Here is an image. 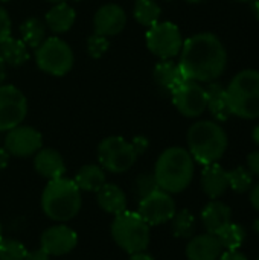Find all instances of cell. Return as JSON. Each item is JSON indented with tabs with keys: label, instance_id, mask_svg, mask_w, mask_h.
<instances>
[{
	"label": "cell",
	"instance_id": "6da1fadb",
	"mask_svg": "<svg viewBox=\"0 0 259 260\" xmlns=\"http://www.w3.org/2000/svg\"><path fill=\"white\" fill-rule=\"evenodd\" d=\"M179 66L186 79L209 84L224 73L227 52L215 34L202 32L183 41Z\"/></svg>",
	"mask_w": 259,
	"mask_h": 260
},
{
	"label": "cell",
	"instance_id": "7a4b0ae2",
	"mask_svg": "<svg viewBox=\"0 0 259 260\" xmlns=\"http://www.w3.org/2000/svg\"><path fill=\"white\" fill-rule=\"evenodd\" d=\"M195 161L188 149L172 146L165 149L154 166V178L159 189L174 195L186 190L192 183Z\"/></svg>",
	"mask_w": 259,
	"mask_h": 260
},
{
	"label": "cell",
	"instance_id": "3957f363",
	"mask_svg": "<svg viewBox=\"0 0 259 260\" xmlns=\"http://www.w3.org/2000/svg\"><path fill=\"white\" fill-rule=\"evenodd\" d=\"M188 151L194 161L206 166L218 163L227 151L229 139L223 126L212 120L195 122L186 136Z\"/></svg>",
	"mask_w": 259,
	"mask_h": 260
},
{
	"label": "cell",
	"instance_id": "277c9868",
	"mask_svg": "<svg viewBox=\"0 0 259 260\" xmlns=\"http://www.w3.org/2000/svg\"><path fill=\"white\" fill-rule=\"evenodd\" d=\"M82 204L81 190L73 180L55 178L50 180L41 193L43 213L55 222H67L73 219Z\"/></svg>",
	"mask_w": 259,
	"mask_h": 260
},
{
	"label": "cell",
	"instance_id": "5b68a950",
	"mask_svg": "<svg viewBox=\"0 0 259 260\" xmlns=\"http://www.w3.org/2000/svg\"><path fill=\"white\" fill-rule=\"evenodd\" d=\"M227 107L240 119H259V72L253 69L237 73L226 88Z\"/></svg>",
	"mask_w": 259,
	"mask_h": 260
},
{
	"label": "cell",
	"instance_id": "8992f818",
	"mask_svg": "<svg viewBox=\"0 0 259 260\" xmlns=\"http://www.w3.org/2000/svg\"><path fill=\"white\" fill-rule=\"evenodd\" d=\"M110 232L116 245L128 254L145 251L150 245V225L137 212L124 210L116 215Z\"/></svg>",
	"mask_w": 259,
	"mask_h": 260
},
{
	"label": "cell",
	"instance_id": "52a82bcc",
	"mask_svg": "<svg viewBox=\"0 0 259 260\" xmlns=\"http://www.w3.org/2000/svg\"><path fill=\"white\" fill-rule=\"evenodd\" d=\"M139 155L131 142L119 136L105 137L98 146V160L104 171L122 174L133 168Z\"/></svg>",
	"mask_w": 259,
	"mask_h": 260
},
{
	"label": "cell",
	"instance_id": "ba28073f",
	"mask_svg": "<svg viewBox=\"0 0 259 260\" xmlns=\"http://www.w3.org/2000/svg\"><path fill=\"white\" fill-rule=\"evenodd\" d=\"M35 61L40 70L52 76H64L73 66L70 46L58 37L46 38L35 50Z\"/></svg>",
	"mask_w": 259,
	"mask_h": 260
},
{
	"label": "cell",
	"instance_id": "9c48e42d",
	"mask_svg": "<svg viewBox=\"0 0 259 260\" xmlns=\"http://www.w3.org/2000/svg\"><path fill=\"white\" fill-rule=\"evenodd\" d=\"M147 46L153 55L160 59H172L183 46L180 29L171 21H157L148 27Z\"/></svg>",
	"mask_w": 259,
	"mask_h": 260
},
{
	"label": "cell",
	"instance_id": "30bf717a",
	"mask_svg": "<svg viewBox=\"0 0 259 260\" xmlns=\"http://www.w3.org/2000/svg\"><path fill=\"white\" fill-rule=\"evenodd\" d=\"M176 212L177 207L172 200V195L162 189H157L153 193L142 198L139 201V210H137V213L150 227L169 222Z\"/></svg>",
	"mask_w": 259,
	"mask_h": 260
},
{
	"label": "cell",
	"instance_id": "8fae6325",
	"mask_svg": "<svg viewBox=\"0 0 259 260\" xmlns=\"http://www.w3.org/2000/svg\"><path fill=\"white\" fill-rule=\"evenodd\" d=\"M27 114V101L20 88L14 85H0V131H9L24 120Z\"/></svg>",
	"mask_w": 259,
	"mask_h": 260
},
{
	"label": "cell",
	"instance_id": "7c38bea8",
	"mask_svg": "<svg viewBox=\"0 0 259 260\" xmlns=\"http://www.w3.org/2000/svg\"><path fill=\"white\" fill-rule=\"evenodd\" d=\"M172 102L185 117H198L206 111V88L200 82L186 79L172 93Z\"/></svg>",
	"mask_w": 259,
	"mask_h": 260
},
{
	"label": "cell",
	"instance_id": "4fadbf2b",
	"mask_svg": "<svg viewBox=\"0 0 259 260\" xmlns=\"http://www.w3.org/2000/svg\"><path fill=\"white\" fill-rule=\"evenodd\" d=\"M43 146V137L40 131L32 126L18 125L8 131L5 137V149L9 155L26 158L35 155Z\"/></svg>",
	"mask_w": 259,
	"mask_h": 260
},
{
	"label": "cell",
	"instance_id": "5bb4252c",
	"mask_svg": "<svg viewBox=\"0 0 259 260\" xmlns=\"http://www.w3.org/2000/svg\"><path fill=\"white\" fill-rule=\"evenodd\" d=\"M78 244V235L73 229L64 224L52 225L41 233L40 248L49 256H64L70 253Z\"/></svg>",
	"mask_w": 259,
	"mask_h": 260
},
{
	"label": "cell",
	"instance_id": "9a60e30c",
	"mask_svg": "<svg viewBox=\"0 0 259 260\" xmlns=\"http://www.w3.org/2000/svg\"><path fill=\"white\" fill-rule=\"evenodd\" d=\"M127 24L125 11L116 3L102 5L93 17V29L95 34L102 37H114L124 30Z\"/></svg>",
	"mask_w": 259,
	"mask_h": 260
},
{
	"label": "cell",
	"instance_id": "2e32d148",
	"mask_svg": "<svg viewBox=\"0 0 259 260\" xmlns=\"http://www.w3.org/2000/svg\"><path fill=\"white\" fill-rule=\"evenodd\" d=\"M223 251L218 238L211 233L192 236L186 245L188 260H218Z\"/></svg>",
	"mask_w": 259,
	"mask_h": 260
},
{
	"label": "cell",
	"instance_id": "e0dca14e",
	"mask_svg": "<svg viewBox=\"0 0 259 260\" xmlns=\"http://www.w3.org/2000/svg\"><path fill=\"white\" fill-rule=\"evenodd\" d=\"M200 218L206 233L218 235L227 224L232 222V209L223 201L212 200L203 207Z\"/></svg>",
	"mask_w": 259,
	"mask_h": 260
},
{
	"label": "cell",
	"instance_id": "ac0fdd59",
	"mask_svg": "<svg viewBox=\"0 0 259 260\" xmlns=\"http://www.w3.org/2000/svg\"><path fill=\"white\" fill-rule=\"evenodd\" d=\"M200 184H202V190L205 192V195L208 198L218 200L229 189L227 171L221 165H218V163L206 165L205 169L202 171Z\"/></svg>",
	"mask_w": 259,
	"mask_h": 260
},
{
	"label": "cell",
	"instance_id": "d6986e66",
	"mask_svg": "<svg viewBox=\"0 0 259 260\" xmlns=\"http://www.w3.org/2000/svg\"><path fill=\"white\" fill-rule=\"evenodd\" d=\"M34 168L35 171L46 180L61 178L66 174V165L61 154L55 149L46 148L40 149L34 157Z\"/></svg>",
	"mask_w": 259,
	"mask_h": 260
},
{
	"label": "cell",
	"instance_id": "ffe728a7",
	"mask_svg": "<svg viewBox=\"0 0 259 260\" xmlns=\"http://www.w3.org/2000/svg\"><path fill=\"white\" fill-rule=\"evenodd\" d=\"M154 81L166 93H172L183 81H186L180 66L174 62L172 59H162L160 62L156 64L154 72H153Z\"/></svg>",
	"mask_w": 259,
	"mask_h": 260
},
{
	"label": "cell",
	"instance_id": "44dd1931",
	"mask_svg": "<svg viewBox=\"0 0 259 260\" xmlns=\"http://www.w3.org/2000/svg\"><path fill=\"white\" fill-rule=\"evenodd\" d=\"M96 201H98V206L105 213H110L113 216L127 210V197L124 190L116 184L105 183L96 192Z\"/></svg>",
	"mask_w": 259,
	"mask_h": 260
},
{
	"label": "cell",
	"instance_id": "7402d4cb",
	"mask_svg": "<svg viewBox=\"0 0 259 260\" xmlns=\"http://www.w3.org/2000/svg\"><path fill=\"white\" fill-rule=\"evenodd\" d=\"M206 110H209V113L218 122H224L232 116L227 107L226 87L223 84L214 81L206 87Z\"/></svg>",
	"mask_w": 259,
	"mask_h": 260
},
{
	"label": "cell",
	"instance_id": "603a6c76",
	"mask_svg": "<svg viewBox=\"0 0 259 260\" xmlns=\"http://www.w3.org/2000/svg\"><path fill=\"white\" fill-rule=\"evenodd\" d=\"M75 18H76V12L70 5H67L66 2L55 3V6L46 14V24L52 32L63 34L73 26Z\"/></svg>",
	"mask_w": 259,
	"mask_h": 260
},
{
	"label": "cell",
	"instance_id": "cb8c5ba5",
	"mask_svg": "<svg viewBox=\"0 0 259 260\" xmlns=\"http://www.w3.org/2000/svg\"><path fill=\"white\" fill-rule=\"evenodd\" d=\"M105 177V171L98 166V165H85L82 166L76 177H75V183L79 187V190H85V192H98L107 181Z\"/></svg>",
	"mask_w": 259,
	"mask_h": 260
},
{
	"label": "cell",
	"instance_id": "d4e9b609",
	"mask_svg": "<svg viewBox=\"0 0 259 260\" xmlns=\"http://www.w3.org/2000/svg\"><path fill=\"white\" fill-rule=\"evenodd\" d=\"M0 56L8 66H21L29 59L27 46L23 40H17L9 37L0 44Z\"/></svg>",
	"mask_w": 259,
	"mask_h": 260
},
{
	"label": "cell",
	"instance_id": "484cf974",
	"mask_svg": "<svg viewBox=\"0 0 259 260\" xmlns=\"http://www.w3.org/2000/svg\"><path fill=\"white\" fill-rule=\"evenodd\" d=\"M171 222V232L179 239H191L195 235V218L188 209L177 210L172 216Z\"/></svg>",
	"mask_w": 259,
	"mask_h": 260
},
{
	"label": "cell",
	"instance_id": "4316f807",
	"mask_svg": "<svg viewBox=\"0 0 259 260\" xmlns=\"http://www.w3.org/2000/svg\"><path fill=\"white\" fill-rule=\"evenodd\" d=\"M20 32L26 46L32 49H37L46 40V26L41 20L35 17L24 20L20 26Z\"/></svg>",
	"mask_w": 259,
	"mask_h": 260
},
{
	"label": "cell",
	"instance_id": "83f0119b",
	"mask_svg": "<svg viewBox=\"0 0 259 260\" xmlns=\"http://www.w3.org/2000/svg\"><path fill=\"white\" fill-rule=\"evenodd\" d=\"M215 236L218 238L223 250H240L247 238V233L243 225L231 222Z\"/></svg>",
	"mask_w": 259,
	"mask_h": 260
},
{
	"label": "cell",
	"instance_id": "f1b7e54d",
	"mask_svg": "<svg viewBox=\"0 0 259 260\" xmlns=\"http://www.w3.org/2000/svg\"><path fill=\"white\" fill-rule=\"evenodd\" d=\"M160 5L156 0H137L134 5V18L142 26H153L160 20Z\"/></svg>",
	"mask_w": 259,
	"mask_h": 260
},
{
	"label": "cell",
	"instance_id": "f546056e",
	"mask_svg": "<svg viewBox=\"0 0 259 260\" xmlns=\"http://www.w3.org/2000/svg\"><path fill=\"white\" fill-rule=\"evenodd\" d=\"M227 181L229 189H232L235 193H246L253 186V175L247 168L238 166L232 171H227Z\"/></svg>",
	"mask_w": 259,
	"mask_h": 260
},
{
	"label": "cell",
	"instance_id": "4dcf8cb0",
	"mask_svg": "<svg viewBox=\"0 0 259 260\" xmlns=\"http://www.w3.org/2000/svg\"><path fill=\"white\" fill-rule=\"evenodd\" d=\"M26 254H27V250L20 241L2 238V241H0V260H24Z\"/></svg>",
	"mask_w": 259,
	"mask_h": 260
},
{
	"label": "cell",
	"instance_id": "1f68e13d",
	"mask_svg": "<svg viewBox=\"0 0 259 260\" xmlns=\"http://www.w3.org/2000/svg\"><path fill=\"white\" fill-rule=\"evenodd\" d=\"M157 189H159V186L154 178V174H142L137 177V180L134 183V193L137 195L139 200L145 198L147 195L153 193Z\"/></svg>",
	"mask_w": 259,
	"mask_h": 260
},
{
	"label": "cell",
	"instance_id": "d6a6232c",
	"mask_svg": "<svg viewBox=\"0 0 259 260\" xmlns=\"http://www.w3.org/2000/svg\"><path fill=\"white\" fill-rule=\"evenodd\" d=\"M110 41L107 37L93 34L87 38V52L92 58H101L108 50Z\"/></svg>",
	"mask_w": 259,
	"mask_h": 260
},
{
	"label": "cell",
	"instance_id": "836d02e7",
	"mask_svg": "<svg viewBox=\"0 0 259 260\" xmlns=\"http://www.w3.org/2000/svg\"><path fill=\"white\" fill-rule=\"evenodd\" d=\"M11 37V18L5 8L0 6V44Z\"/></svg>",
	"mask_w": 259,
	"mask_h": 260
},
{
	"label": "cell",
	"instance_id": "e575fe53",
	"mask_svg": "<svg viewBox=\"0 0 259 260\" xmlns=\"http://www.w3.org/2000/svg\"><path fill=\"white\" fill-rule=\"evenodd\" d=\"M247 169L253 177L259 178V151H255L247 155Z\"/></svg>",
	"mask_w": 259,
	"mask_h": 260
},
{
	"label": "cell",
	"instance_id": "d590c367",
	"mask_svg": "<svg viewBox=\"0 0 259 260\" xmlns=\"http://www.w3.org/2000/svg\"><path fill=\"white\" fill-rule=\"evenodd\" d=\"M131 143H133V146H134V149H136L137 155H142V154L148 149V139H147V137H143V136H137V137H134V139L131 140Z\"/></svg>",
	"mask_w": 259,
	"mask_h": 260
},
{
	"label": "cell",
	"instance_id": "8d00e7d4",
	"mask_svg": "<svg viewBox=\"0 0 259 260\" xmlns=\"http://www.w3.org/2000/svg\"><path fill=\"white\" fill-rule=\"evenodd\" d=\"M218 260H249L244 253H241L240 250H226L221 253Z\"/></svg>",
	"mask_w": 259,
	"mask_h": 260
},
{
	"label": "cell",
	"instance_id": "74e56055",
	"mask_svg": "<svg viewBox=\"0 0 259 260\" xmlns=\"http://www.w3.org/2000/svg\"><path fill=\"white\" fill-rule=\"evenodd\" d=\"M49 257L50 256L43 248H38V250H34V251H27L24 260H49Z\"/></svg>",
	"mask_w": 259,
	"mask_h": 260
},
{
	"label": "cell",
	"instance_id": "f35d334b",
	"mask_svg": "<svg viewBox=\"0 0 259 260\" xmlns=\"http://www.w3.org/2000/svg\"><path fill=\"white\" fill-rule=\"evenodd\" d=\"M249 192H250L249 200H250L252 207H253L256 212H259V183L258 184H255V186H252V189H250Z\"/></svg>",
	"mask_w": 259,
	"mask_h": 260
},
{
	"label": "cell",
	"instance_id": "ab89813d",
	"mask_svg": "<svg viewBox=\"0 0 259 260\" xmlns=\"http://www.w3.org/2000/svg\"><path fill=\"white\" fill-rule=\"evenodd\" d=\"M9 152L5 149V148H0V171L2 169H5L6 166H8V163H9Z\"/></svg>",
	"mask_w": 259,
	"mask_h": 260
},
{
	"label": "cell",
	"instance_id": "60d3db41",
	"mask_svg": "<svg viewBox=\"0 0 259 260\" xmlns=\"http://www.w3.org/2000/svg\"><path fill=\"white\" fill-rule=\"evenodd\" d=\"M130 260H154V257L150 256V254L145 253V251H137V253L130 254Z\"/></svg>",
	"mask_w": 259,
	"mask_h": 260
},
{
	"label": "cell",
	"instance_id": "b9f144b4",
	"mask_svg": "<svg viewBox=\"0 0 259 260\" xmlns=\"http://www.w3.org/2000/svg\"><path fill=\"white\" fill-rule=\"evenodd\" d=\"M5 67H6V64H5V61L2 59V56H0V85H2V82H3V79H5Z\"/></svg>",
	"mask_w": 259,
	"mask_h": 260
},
{
	"label": "cell",
	"instance_id": "7bdbcfd3",
	"mask_svg": "<svg viewBox=\"0 0 259 260\" xmlns=\"http://www.w3.org/2000/svg\"><path fill=\"white\" fill-rule=\"evenodd\" d=\"M252 139H253V142L256 143L259 146V125H256L255 128H253V133H252Z\"/></svg>",
	"mask_w": 259,
	"mask_h": 260
},
{
	"label": "cell",
	"instance_id": "ee69618b",
	"mask_svg": "<svg viewBox=\"0 0 259 260\" xmlns=\"http://www.w3.org/2000/svg\"><path fill=\"white\" fill-rule=\"evenodd\" d=\"M252 6H253V11H255V15L259 20V0H253L252 2Z\"/></svg>",
	"mask_w": 259,
	"mask_h": 260
},
{
	"label": "cell",
	"instance_id": "f6af8a7d",
	"mask_svg": "<svg viewBox=\"0 0 259 260\" xmlns=\"http://www.w3.org/2000/svg\"><path fill=\"white\" fill-rule=\"evenodd\" d=\"M253 230H255L256 235H259V218L258 219H255V222H253Z\"/></svg>",
	"mask_w": 259,
	"mask_h": 260
},
{
	"label": "cell",
	"instance_id": "bcb514c9",
	"mask_svg": "<svg viewBox=\"0 0 259 260\" xmlns=\"http://www.w3.org/2000/svg\"><path fill=\"white\" fill-rule=\"evenodd\" d=\"M50 3H63V2H67V0H47Z\"/></svg>",
	"mask_w": 259,
	"mask_h": 260
},
{
	"label": "cell",
	"instance_id": "7dc6e473",
	"mask_svg": "<svg viewBox=\"0 0 259 260\" xmlns=\"http://www.w3.org/2000/svg\"><path fill=\"white\" fill-rule=\"evenodd\" d=\"M186 2H191V3H198V2H203V0H186Z\"/></svg>",
	"mask_w": 259,
	"mask_h": 260
},
{
	"label": "cell",
	"instance_id": "c3c4849f",
	"mask_svg": "<svg viewBox=\"0 0 259 260\" xmlns=\"http://www.w3.org/2000/svg\"><path fill=\"white\" fill-rule=\"evenodd\" d=\"M237 2H253V0H237Z\"/></svg>",
	"mask_w": 259,
	"mask_h": 260
},
{
	"label": "cell",
	"instance_id": "681fc988",
	"mask_svg": "<svg viewBox=\"0 0 259 260\" xmlns=\"http://www.w3.org/2000/svg\"><path fill=\"white\" fill-rule=\"evenodd\" d=\"M2 238H3V236H2V225H0V241H2Z\"/></svg>",
	"mask_w": 259,
	"mask_h": 260
},
{
	"label": "cell",
	"instance_id": "f907efd6",
	"mask_svg": "<svg viewBox=\"0 0 259 260\" xmlns=\"http://www.w3.org/2000/svg\"><path fill=\"white\" fill-rule=\"evenodd\" d=\"M0 2H9V0H0Z\"/></svg>",
	"mask_w": 259,
	"mask_h": 260
},
{
	"label": "cell",
	"instance_id": "816d5d0a",
	"mask_svg": "<svg viewBox=\"0 0 259 260\" xmlns=\"http://www.w3.org/2000/svg\"><path fill=\"white\" fill-rule=\"evenodd\" d=\"M258 260H259V257H258Z\"/></svg>",
	"mask_w": 259,
	"mask_h": 260
}]
</instances>
